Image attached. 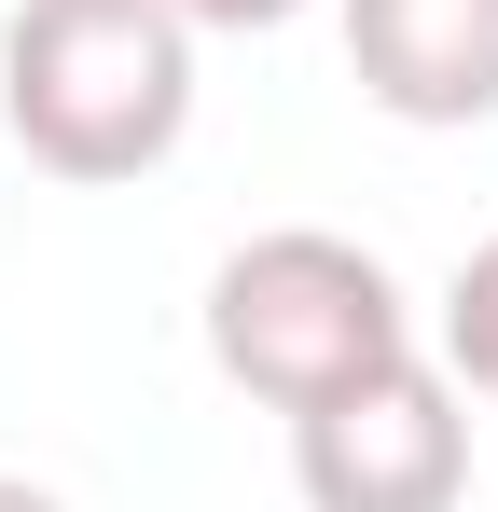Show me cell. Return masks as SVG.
I'll use <instances>...</instances> for the list:
<instances>
[{"mask_svg": "<svg viewBox=\"0 0 498 512\" xmlns=\"http://www.w3.org/2000/svg\"><path fill=\"white\" fill-rule=\"evenodd\" d=\"M0 125L56 180H153L194 125V28L166 0H14Z\"/></svg>", "mask_w": 498, "mask_h": 512, "instance_id": "1", "label": "cell"}, {"mask_svg": "<svg viewBox=\"0 0 498 512\" xmlns=\"http://www.w3.org/2000/svg\"><path fill=\"white\" fill-rule=\"evenodd\" d=\"M402 346H415L402 277L332 222H277V236L208 263V360L263 416H305L332 388H360L374 360H402Z\"/></svg>", "mask_w": 498, "mask_h": 512, "instance_id": "2", "label": "cell"}, {"mask_svg": "<svg viewBox=\"0 0 498 512\" xmlns=\"http://www.w3.org/2000/svg\"><path fill=\"white\" fill-rule=\"evenodd\" d=\"M291 485L305 512H457L471 499V416H457V374L402 346L374 360L360 388H332L291 416Z\"/></svg>", "mask_w": 498, "mask_h": 512, "instance_id": "3", "label": "cell"}, {"mask_svg": "<svg viewBox=\"0 0 498 512\" xmlns=\"http://www.w3.org/2000/svg\"><path fill=\"white\" fill-rule=\"evenodd\" d=\"M346 70L388 125H498V0H346Z\"/></svg>", "mask_w": 498, "mask_h": 512, "instance_id": "4", "label": "cell"}, {"mask_svg": "<svg viewBox=\"0 0 498 512\" xmlns=\"http://www.w3.org/2000/svg\"><path fill=\"white\" fill-rule=\"evenodd\" d=\"M443 374L498 402V236L457 263V277H443Z\"/></svg>", "mask_w": 498, "mask_h": 512, "instance_id": "5", "label": "cell"}, {"mask_svg": "<svg viewBox=\"0 0 498 512\" xmlns=\"http://www.w3.org/2000/svg\"><path fill=\"white\" fill-rule=\"evenodd\" d=\"M166 14H180V28H291L305 0H166Z\"/></svg>", "mask_w": 498, "mask_h": 512, "instance_id": "6", "label": "cell"}, {"mask_svg": "<svg viewBox=\"0 0 498 512\" xmlns=\"http://www.w3.org/2000/svg\"><path fill=\"white\" fill-rule=\"evenodd\" d=\"M0 512H70L56 485H28V471H0Z\"/></svg>", "mask_w": 498, "mask_h": 512, "instance_id": "7", "label": "cell"}]
</instances>
